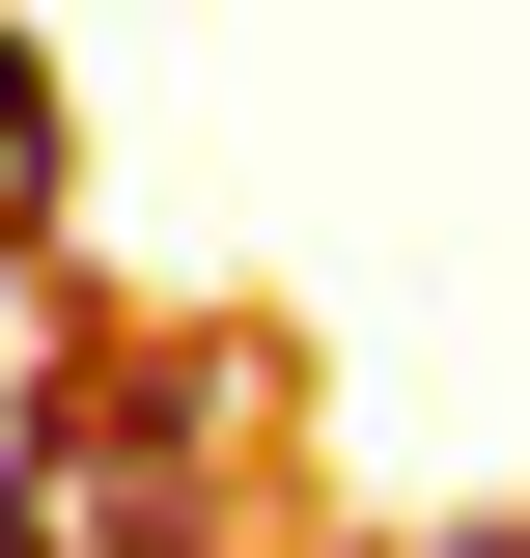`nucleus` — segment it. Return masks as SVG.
I'll use <instances>...</instances> for the list:
<instances>
[{
	"label": "nucleus",
	"mask_w": 530,
	"mask_h": 558,
	"mask_svg": "<svg viewBox=\"0 0 530 558\" xmlns=\"http://www.w3.org/2000/svg\"><path fill=\"white\" fill-rule=\"evenodd\" d=\"M0 558H84V502H57V475H28V447H0Z\"/></svg>",
	"instance_id": "2"
},
{
	"label": "nucleus",
	"mask_w": 530,
	"mask_h": 558,
	"mask_svg": "<svg viewBox=\"0 0 530 558\" xmlns=\"http://www.w3.org/2000/svg\"><path fill=\"white\" fill-rule=\"evenodd\" d=\"M419 558H530V502H503V531H419Z\"/></svg>",
	"instance_id": "3"
},
{
	"label": "nucleus",
	"mask_w": 530,
	"mask_h": 558,
	"mask_svg": "<svg viewBox=\"0 0 530 558\" xmlns=\"http://www.w3.org/2000/svg\"><path fill=\"white\" fill-rule=\"evenodd\" d=\"M28 223H57V57L0 28V252H28Z\"/></svg>",
	"instance_id": "1"
}]
</instances>
